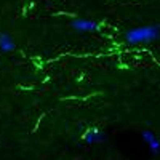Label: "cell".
<instances>
[{
	"mask_svg": "<svg viewBox=\"0 0 160 160\" xmlns=\"http://www.w3.org/2000/svg\"><path fill=\"white\" fill-rule=\"evenodd\" d=\"M123 38L130 45L151 43V42H155V40H160V22L131 28V29L125 31Z\"/></svg>",
	"mask_w": 160,
	"mask_h": 160,
	"instance_id": "1",
	"label": "cell"
},
{
	"mask_svg": "<svg viewBox=\"0 0 160 160\" xmlns=\"http://www.w3.org/2000/svg\"><path fill=\"white\" fill-rule=\"evenodd\" d=\"M71 28L77 32H99L101 29V24L93 21V19H87V18H75L71 21Z\"/></svg>",
	"mask_w": 160,
	"mask_h": 160,
	"instance_id": "2",
	"label": "cell"
},
{
	"mask_svg": "<svg viewBox=\"0 0 160 160\" xmlns=\"http://www.w3.org/2000/svg\"><path fill=\"white\" fill-rule=\"evenodd\" d=\"M106 139H108L106 133L99 130L98 127H91L83 133V141L87 144H99V142H104Z\"/></svg>",
	"mask_w": 160,
	"mask_h": 160,
	"instance_id": "3",
	"label": "cell"
},
{
	"mask_svg": "<svg viewBox=\"0 0 160 160\" xmlns=\"http://www.w3.org/2000/svg\"><path fill=\"white\" fill-rule=\"evenodd\" d=\"M16 50V40L13 38L10 32H0V51L11 53Z\"/></svg>",
	"mask_w": 160,
	"mask_h": 160,
	"instance_id": "4",
	"label": "cell"
},
{
	"mask_svg": "<svg viewBox=\"0 0 160 160\" xmlns=\"http://www.w3.org/2000/svg\"><path fill=\"white\" fill-rule=\"evenodd\" d=\"M141 138H142V141H144L146 144H151L152 141L157 139L155 133H154L152 130H142V131H141Z\"/></svg>",
	"mask_w": 160,
	"mask_h": 160,
	"instance_id": "5",
	"label": "cell"
},
{
	"mask_svg": "<svg viewBox=\"0 0 160 160\" xmlns=\"http://www.w3.org/2000/svg\"><path fill=\"white\" fill-rule=\"evenodd\" d=\"M148 148H149V152L152 155H158L160 154V139L157 138L155 141H152L151 144H148Z\"/></svg>",
	"mask_w": 160,
	"mask_h": 160,
	"instance_id": "6",
	"label": "cell"
}]
</instances>
